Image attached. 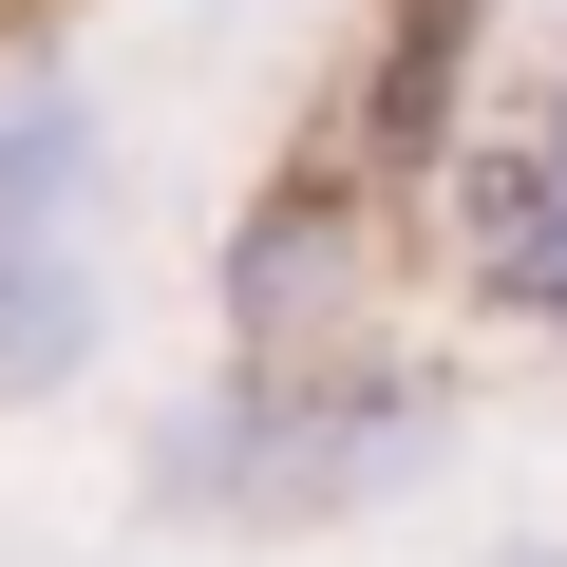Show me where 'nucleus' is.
<instances>
[{
    "instance_id": "2",
    "label": "nucleus",
    "mask_w": 567,
    "mask_h": 567,
    "mask_svg": "<svg viewBox=\"0 0 567 567\" xmlns=\"http://www.w3.org/2000/svg\"><path fill=\"white\" fill-rule=\"evenodd\" d=\"M208 341L227 379H341V360H398L416 341V208L341 152L265 171L208 246Z\"/></svg>"
},
{
    "instance_id": "1",
    "label": "nucleus",
    "mask_w": 567,
    "mask_h": 567,
    "mask_svg": "<svg viewBox=\"0 0 567 567\" xmlns=\"http://www.w3.org/2000/svg\"><path fill=\"white\" fill-rule=\"evenodd\" d=\"M454 435H473V398L435 341L341 360V379H227L208 360L133 435V492H152V529H379L416 473H454Z\"/></svg>"
},
{
    "instance_id": "3",
    "label": "nucleus",
    "mask_w": 567,
    "mask_h": 567,
    "mask_svg": "<svg viewBox=\"0 0 567 567\" xmlns=\"http://www.w3.org/2000/svg\"><path fill=\"white\" fill-rule=\"evenodd\" d=\"M416 284H454V303L511 322V341H567V152L529 133V95L473 114L416 171Z\"/></svg>"
},
{
    "instance_id": "4",
    "label": "nucleus",
    "mask_w": 567,
    "mask_h": 567,
    "mask_svg": "<svg viewBox=\"0 0 567 567\" xmlns=\"http://www.w3.org/2000/svg\"><path fill=\"white\" fill-rule=\"evenodd\" d=\"M529 133L567 152V20H548V58H529Z\"/></svg>"
},
{
    "instance_id": "5",
    "label": "nucleus",
    "mask_w": 567,
    "mask_h": 567,
    "mask_svg": "<svg viewBox=\"0 0 567 567\" xmlns=\"http://www.w3.org/2000/svg\"><path fill=\"white\" fill-rule=\"evenodd\" d=\"M492 567H567V529H529V548H492Z\"/></svg>"
}]
</instances>
